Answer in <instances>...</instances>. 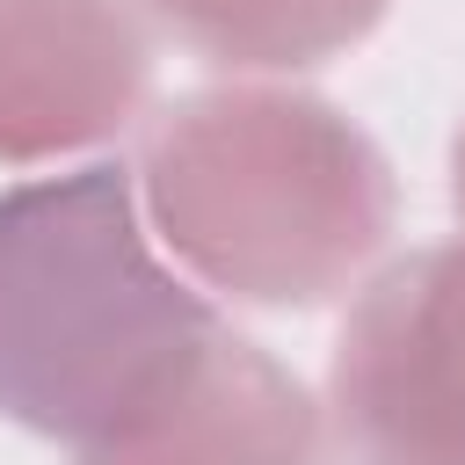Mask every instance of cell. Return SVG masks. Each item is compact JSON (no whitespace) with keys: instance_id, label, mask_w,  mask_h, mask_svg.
Listing matches in <instances>:
<instances>
[{"instance_id":"5b68a950","label":"cell","mask_w":465,"mask_h":465,"mask_svg":"<svg viewBox=\"0 0 465 465\" xmlns=\"http://www.w3.org/2000/svg\"><path fill=\"white\" fill-rule=\"evenodd\" d=\"M80 465H334V429L262 341L218 327L196 371Z\"/></svg>"},{"instance_id":"3957f363","label":"cell","mask_w":465,"mask_h":465,"mask_svg":"<svg viewBox=\"0 0 465 465\" xmlns=\"http://www.w3.org/2000/svg\"><path fill=\"white\" fill-rule=\"evenodd\" d=\"M327 429L349 465H465V232L363 283L334 341Z\"/></svg>"},{"instance_id":"277c9868","label":"cell","mask_w":465,"mask_h":465,"mask_svg":"<svg viewBox=\"0 0 465 465\" xmlns=\"http://www.w3.org/2000/svg\"><path fill=\"white\" fill-rule=\"evenodd\" d=\"M153 44L131 0H0V160L94 153L145 109Z\"/></svg>"},{"instance_id":"52a82bcc","label":"cell","mask_w":465,"mask_h":465,"mask_svg":"<svg viewBox=\"0 0 465 465\" xmlns=\"http://www.w3.org/2000/svg\"><path fill=\"white\" fill-rule=\"evenodd\" d=\"M450 196H458V218H465V131H458V153H450Z\"/></svg>"},{"instance_id":"8992f818","label":"cell","mask_w":465,"mask_h":465,"mask_svg":"<svg viewBox=\"0 0 465 465\" xmlns=\"http://www.w3.org/2000/svg\"><path fill=\"white\" fill-rule=\"evenodd\" d=\"M153 22L225 73H298L363 44L392 0H145Z\"/></svg>"},{"instance_id":"6da1fadb","label":"cell","mask_w":465,"mask_h":465,"mask_svg":"<svg viewBox=\"0 0 465 465\" xmlns=\"http://www.w3.org/2000/svg\"><path fill=\"white\" fill-rule=\"evenodd\" d=\"M211 298L153 240L131 167L0 189V414L80 450L138 429L218 341Z\"/></svg>"},{"instance_id":"7a4b0ae2","label":"cell","mask_w":465,"mask_h":465,"mask_svg":"<svg viewBox=\"0 0 465 465\" xmlns=\"http://www.w3.org/2000/svg\"><path fill=\"white\" fill-rule=\"evenodd\" d=\"M131 189L167 262L203 298L232 305L341 298L400 211L371 131L269 80L167 102L138 138Z\"/></svg>"}]
</instances>
